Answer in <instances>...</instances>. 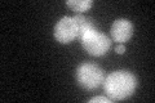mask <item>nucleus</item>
Here are the masks:
<instances>
[{
  "instance_id": "nucleus-1",
  "label": "nucleus",
  "mask_w": 155,
  "mask_h": 103,
  "mask_svg": "<svg viewBox=\"0 0 155 103\" xmlns=\"http://www.w3.org/2000/svg\"><path fill=\"white\" fill-rule=\"evenodd\" d=\"M137 86V79L132 72L119 70L109 73L104 80L105 94L111 101H123L133 94Z\"/></svg>"
},
{
  "instance_id": "nucleus-2",
  "label": "nucleus",
  "mask_w": 155,
  "mask_h": 103,
  "mask_svg": "<svg viewBox=\"0 0 155 103\" xmlns=\"http://www.w3.org/2000/svg\"><path fill=\"white\" fill-rule=\"evenodd\" d=\"M79 40L81 43V47L84 48V50L88 54L94 57L106 54L111 48V39L106 34L98 31L97 28L87 31L81 35Z\"/></svg>"
},
{
  "instance_id": "nucleus-3",
  "label": "nucleus",
  "mask_w": 155,
  "mask_h": 103,
  "mask_svg": "<svg viewBox=\"0 0 155 103\" xmlns=\"http://www.w3.org/2000/svg\"><path fill=\"white\" fill-rule=\"evenodd\" d=\"M104 80L105 76L102 68L94 63L84 62L76 68V81L85 90L97 89Z\"/></svg>"
},
{
  "instance_id": "nucleus-4",
  "label": "nucleus",
  "mask_w": 155,
  "mask_h": 103,
  "mask_svg": "<svg viewBox=\"0 0 155 103\" xmlns=\"http://www.w3.org/2000/svg\"><path fill=\"white\" fill-rule=\"evenodd\" d=\"M78 32H79V28H78L76 21L74 17L69 16L62 17L54 24V30H53L54 39L61 44H70L72 40L78 39Z\"/></svg>"
},
{
  "instance_id": "nucleus-5",
  "label": "nucleus",
  "mask_w": 155,
  "mask_h": 103,
  "mask_svg": "<svg viewBox=\"0 0 155 103\" xmlns=\"http://www.w3.org/2000/svg\"><path fill=\"white\" fill-rule=\"evenodd\" d=\"M111 39L118 44L127 43L133 35V24L129 19L125 18H118L115 19L114 23L111 24L110 28Z\"/></svg>"
},
{
  "instance_id": "nucleus-6",
  "label": "nucleus",
  "mask_w": 155,
  "mask_h": 103,
  "mask_svg": "<svg viewBox=\"0 0 155 103\" xmlns=\"http://www.w3.org/2000/svg\"><path fill=\"white\" fill-rule=\"evenodd\" d=\"M74 19L76 21L78 28H79V32H78V39H80L83 34H85L87 31L93 30V28H97L94 21L89 17H85L83 14H75Z\"/></svg>"
},
{
  "instance_id": "nucleus-7",
  "label": "nucleus",
  "mask_w": 155,
  "mask_h": 103,
  "mask_svg": "<svg viewBox=\"0 0 155 103\" xmlns=\"http://www.w3.org/2000/svg\"><path fill=\"white\" fill-rule=\"evenodd\" d=\"M66 5L69 7L71 11H74L76 14H81V13L87 12L93 5V2H92V0H67Z\"/></svg>"
},
{
  "instance_id": "nucleus-8",
  "label": "nucleus",
  "mask_w": 155,
  "mask_h": 103,
  "mask_svg": "<svg viewBox=\"0 0 155 103\" xmlns=\"http://www.w3.org/2000/svg\"><path fill=\"white\" fill-rule=\"evenodd\" d=\"M91 103L93 102H105V103H111V99L109 97H101V95H97V97H93L92 99H89Z\"/></svg>"
},
{
  "instance_id": "nucleus-9",
  "label": "nucleus",
  "mask_w": 155,
  "mask_h": 103,
  "mask_svg": "<svg viewBox=\"0 0 155 103\" xmlns=\"http://www.w3.org/2000/svg\"><path fill=\"white\" fill-rule=\"evenodd\" d=\"M124 52H125L124 44H118V45L115 47V53L116 54H124Z\"/></svg>"
}]
</instances>
